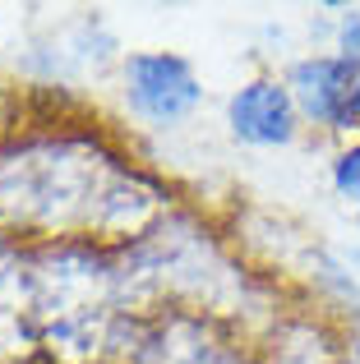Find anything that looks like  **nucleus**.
Returning <instances> with one entry per match:
<instances>
[{"instance_id": "2", "label": "nucleus", "mask_w": 360, "mask_h": 364, "mask_svg": "<svg viewBox=\"0 0 360 364\" xmlns=\"http://www.w3.org/2000/svg\"><path fill=\"white\" fill-rule=\"evenodd\" d=\"M300 116L324 124V129H351V107L360 92V65L342 55H309L291 65L287 79Z\"/></svg>"}, {"instance_id": "4", "label": "nucleus", "mask_w": 360, "mask_h": 364, "mask_svg": "<svg viewBox=\"0 0 360 364\" xmlns=\"http://www.w3.org/2000/svg\"><path fill=\"white\" fill-rule=\"evenodd\" d=\"M333 185H337V194H342L346 203L360 213V143H356V148H346V152H337V161H333Z\"/></svg>"}, {"instance_id": "3", "label": "nucleus", "mask_w": 360, "mask_h": 364, "mask_svg": "<svg viewBox=\"0 0 360 364\" xmlns=\"http://www.w3.org/2000/svg\"><path fill=\"white\" fill-rule=\"evenodd\" d=\"M226 124L250 148H287L300 129V107L287 83L277 79H250L226 102Z\"/></svg>"}, {"instance_id": "6", "label": "nucleus", "mask_w": 360, "mask_h": 364, "mask_svg": "<svg viewBox=\"0 0 360 364\" xmlns=\"http://www.w3.org/2000/svg\"><path fill=\"white\" fill-rule=\"evenodd\" d=\"M351 129H360V92H356V107H351Z\"/></svg>"}, {"instance_id": "5", "label": "nucleus", "mask_w": 360, "mask_h": 364, "mask_svg": "<svg viewBox=\"0 0 360 364\" xmlns=\"http://www.w3.org/2000/svg\"><path fill=\"white\" fill-rule=\"evenodd\" d=\"M337 51H342V60L360 65V9H346V14H342V28H337Z\"/></svg>"}, {"instance_id": "1", "label": "nucleus", "mask_w": 360, "mask_h": 364, "mask_svg": "<svg viewBox=\"0 0 360 364\" xmlns=\"http://www.w3.org/2000/svg\"><path fill=\"white\" fill-rule=\"evenodd\" d=\"M125 102L148 124H176L203 102L198 74L176 51H134L125 55Z\"/></svg>"}]
</instances>
